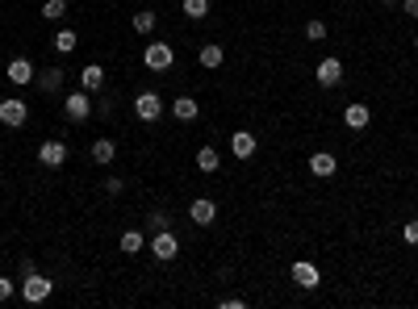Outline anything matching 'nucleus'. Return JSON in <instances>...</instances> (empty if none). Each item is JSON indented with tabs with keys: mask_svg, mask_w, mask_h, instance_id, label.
I'll return each mask as SVG.
<instances>
[{
	"mask_svg": "<svg viewBox=\"0 0 418 309\" xmlns=\"http://www.w3.org/2000/svg\"><path fill=\"white\" fill-rule=\"evenodd\" d=\"M368 121H373V109H368V105H360V100H356V105H348V109H343V126H348V130H364Z\"/></svg>",
	"mask_w": 418,
	"mask_h": 309,
	"instance_id": "14",
	"label": "nucleus"
},
{
	"mask_svg": "<svg viewBox=\"0 0 418 309\" xmlns=\"http://www.w3.org/2000/svg\"><path fill=\"white\" fill-rule=\"evenodd\" d=\"M63 113H67V121H75V126H84V121L92 117V96H88L84 88H75V92H67V100H63Z\"/></svg>",
	"mask_w": 418,
	"mask_h": 309,
	"instance_id": "4",
	"label": "nucleus"
},
{
	"mask_svg": "<svg viewBox=\"0 0 418 309\" xmlns=\"http://www.w3.org/2000/svg\"><path fill=\"white\" fill-rule=\"evenodd\" d=\"M314 80L322 84V88H335L339 80H343V59H335V54H327L318 67H314Z\"/></svg>",
	"mask_w": 418,
	"mask_h": 309,
	"instance_id": "7",
	"label": "nucleus"
},
{
	"mask_svg": "<svg viewBox=\"0 0 418 309\" xmlns=\"http://www.w3.org/2000/svg\"><path fill=\"white\" fill-rule=\"evenodd\" d=\"M13 293H17V285L8 276H0V301H13Z\"/></svg>",
	"mask_w": 418,
	"mask_h": 309,
	"instance_id": "29",
	"label": "nucleus"
},
{
	"mask_svg": "<svg viewBox=\"0 0 418 309\" xmlns=\"http://www.w3.org/2000/svg\"><path fill=\"white\" fill-rule=\"evenodd\" d=\"M188 218H193V226H214V222H218V205H214L209 197H197V201L188 205Z\"/></svg>",
	"mask_w": 418,
	"mask_h": 309,
	"instance_id": "11",
	"label": "nucleus"
},
{
	"mask_svg": "<svg viewBox=\"0 0 418 309\" xmlns=\"http://www.w3.org/2000/svg\"><path fill=\"white\" fill-rule=\"evenodd\" d=\"M67 17V0H46L42 4V21H63Z\"/></svg>",
	"mask_w": 418,
	"mask_h": 309,
	"instance_id": "23",
	"label": "nucleus"
},
{
	"mask_svg": "<svg viewBox=\"0 0 418 309\" xmlns=\"http://www.w3.org/2000/svg\"><path fill=\"white\" fill-rule=\"evenodd\" d=\"M33 75H38V71H33L29 59H13V63H8V84L25 88V84H33Z\"/></svg>",
	"mask_w": 418,
	"mask_h": 309,
	"instance_id": "13",
	"label": "nucleus"
},
{
	"mask_svg": "<svg viewBox=\"0 0 418 309\" xmlns=\"http://www.w3.org/2000/svg\"><path fill=\"white\" fill-rule=\"evenodd\" d=\"M113 159H117V142H113V138H96V142H92V163L109 167Z\"/></svg>",
	"mask_w": 418,
	"mask_h": 309,
	"instance_id": "17",
	"label": "nucleus"
},
{
	"mask_svg": "<svg viewBox=\"0 0 418 309\" xmlns=\"http://www.w3.org/2000/svg\"><path fill=\"white\" fill-rule=\"evenodd\" d=\"M197 63H201L205 71H214V67H222V63H226V50H222V46H214V42H205V46L197 50Z\"/></svg>",
	"mask_w": 418,
	"mask_h": 309,
	"instance_id": "16",
	"label": "nucleus"
},
{
	"mask_svg": "<svg viewBox=\"0 0 418 309\" xmlns=\"http://www.w3.org/2000/svg\"><path fill=\"white\" fill-rule=\"evenodd\" d=\"M255 151H260V142H255L251 130H234V134H230V155H234V159H251Z\"/></svg>",
	"mask_w": 418,
	"mask_h": 309,
	"instance_id": "9",
	"label": "nucleus"
},
{
	"mask_svg": "<svg viewBox=\"0 0 418 309\" xmlns=\"http://www.w3.org/2000/svg\"><path fill=\"white\" fill-rule=\"evenodd\" d=\"M50 293H54V280H46L42 272H29V276L21 280V301H25V306H42Z\"/></svg>",
	"mask_w": 418,
	"mask_h": 309,
	"instance_id": "2",
	"label": "nucleus"
},
{
	"mask_svg": "<svg viewBox=\"0 0 418 309\" xmlns=\"http://www.w3.org/2000/svg\"><path fill=\"white\" fill-rule=\"evenodd\" d=\"M155 21H159V17H155L151 8H142V13H134V17H130V25H134V33H151V29H155Z\"/></svg>",
	"mask_w": 418,
	"mask_h": 309,
	"instance_id": "22",
	"label": "nucleus"
},
{
	"mask_svg": "<svg viewBox=\"0 0 418 309\" xmlns=\"http://www.w3.org/2000/svg\"><path fill=\"white\" fill-rule=\"evenodd\" d=\"M134 117H138L142 126L159 121V117H163V96H159V92H138V96H134Z\"/></svg>",
	"mask_w": 418,
	"mask_h": 309,
	"instance_id": "5",
	"label": "nucleus"
},
{
	"mask_svg": "<svg viewBox=\"0 0 418 309\" xmlns=\"http://www.w3.org/2000/svg\"><path fill=\"white\" fill-rule=\"evenodd\" d=\"M172 113H176V121H197V113H201V105H197L193 96H176V105H172Z\"/></svg>",
	"mask_w": 418,
	"mask_h": 309,
	"instance_id": "19",
	"label": "nucleus"
},
{
	"mask_svg": "<svg viewBox=\"0 0 418 309\" xmlns=\"http://www.w3.org/2000/svg\"><path fill=\"white\" fill-rule=\"evenodd\" d=\"M63 80H67V75H63V67H46L42 75H33V84H38L42 92H59V88H63Z\"/></svg>",
	"mask_w": 418,
	"mask_h": 309,
	"instance_id": "18",
	"label": "nucleus"
},
{
	"mask_svg": "<svg viewBox=\"0 0 418 309\" xmlns=\"http://www.w3.org/2000/svg\"><path fill=\"white\" fill-rule=\"evenodd\" d=\"M147 247H151V255H155L159 264H172V259L180 255V239H176V230H155Z\"/></svg>",
	"mask_w": 418,
	"mask_h": 309,
	"instance_id": "3",
	"label": "nucleus"
},
{
	"mask_svg": "<svg viewBox=\"0 0 418 309\" xmlns=\"http://www.w3.org/2000/svg\"><path fill=\"white\" fill-rule=\"evenodd\" d=\"M54 50H59V54H71V50H75V29H59V33H54Z\"/></svg>",
	"mask_w": 418,
	"mask_h": 309,
	"instance_id": "25",
	"label": "nucleus"
},
{
	"mask_svg": "<svg viewBox=\"0 0 418 309\" xmlns=\"http://www.w3.org/2000/svg\"><path fill=\"white\" fill-rule=\"evenodd\" d=\"M117 247H121L126 255H138V251L147 247V239H142V230H126V234L117 239Z\"/></svg>",
	"mask_w": 418,
	"mask_h": 309,
	"instance_id": "21",
	"label": "nucleus"
},
{
	"mask_svg": "<svg viewBox=\"0 0 418 309\" xmlns=\"http://www.w3.org/2000/svg\"><path fill=\"white\" fill-rule=\"evenodd\" d=\"M38 163H42V167H63V163H67V142H59V138L42 142V146H38Z\"/></svg>",
	"mask_w": 418,
	"mask_h": 309,
	"instance_id": "8",
	"label": "nucleus"
},
{
	"mask_svg": "<svg viewBox=\"0 0 418 309\" xmlns=\"http://www.w3.org/2000/svg\"><path fill=\"white\" fill-rule=\"evenodd\" d=\"M80 88H84V92H100V88H105V67H100V63H88V67L80 71Z\"/></svg>",
	"mask_w": 418,
	"mask_h": 309,
	"instance_id": "15",
	"label": "nucleus"
},
{
	"mask_svg": "<svg viewBox=\"0 0 418 309\" xmlns=\"http://www.w3.org/2000/svg\"><path fill=\"white\" fill-rule=\"evenodd\" d=\"M415 50H418V38H415Z\"/></svg>",
	"mask_w": 418,
	"mask_h": 309,
	"instance_id": "34",
	"label": "nucleus"
},
{
	"mask_svg": "<svg viewBox=\"0 0 418 309\" xmlns=\"http://www.w3.org/2000/svg\"><path fill=\"white\" fill-rule=\"evenodd\" d=\"M29 121V105L25 100H0V126H8V130H21Z\"/></svg>",
	"mask_w": 418,
	"mask_h": 309,
	"instance_id": "6",
	"label": "nucleus"
},
{
	"mask_svg": "<svg viewBox=\"0 0 418 309\" xmlns=\"http://www.w3.org/2000/svg\"><path fill=\"white\" fill-rule=\"evenodd\" d=\"M306 38H310V42H322V38H327V21L310 17V21H306Z\"/></svg>",
	"mask_w": 418,
	"mask_h": 309,
	"instance_id": "27",
	"label": "nucleus"
},
{
	"mask_svg": "<svg viewBox=\"0 0 418 309\" xmlns=\"http://www.w3.org/2000/svg\"><path fill=\"white\" fill-rule=\"evenodd\" d=\"M218 306H222V309H243V297H222Z\"/></svg>",
	"mask_w": 418,
	"mask_h": 309,
	"instance_id": "30",
	"label": "nucleus"
},
{
	"mask_svg": "<svg viewBox=\"0 0 418 309\" xmlns=\"http://www.w3.org/2000/svg\"><path fill=\"white\" fill-rule=\"evenodd\" d=\"M402 13H410V21H415V17H418V0H406V4H402Z\"/></svg>",
	"mask_w": 418,
	"mask_h": 309,
	"instance_id": "32",
	"label": "nucleus"
},
{
	"mask_svg": "<svg viewBox=\"0 0 418 309\" xmlns=\"http://www.w3.org/2000/svg\"><path fill=\"white\" fill-rule=\"evenodd\" d=\"M402 239H406L410 247H418V218H410V222L402 226Z\"/></svg>",
	"mask_w": 418,
	"mask_h": 309,
	"instance_id": "28",
	"label": "nucleus"
},
{
	"mask_svg": "<svg viewBox=\"0 0 418 309\" xmlns=\"http://www.w3.org/2000/svg\"><path fill=\"white\" fill-rule=\"evenodd\" d=\"M105 193H109V197H117V193H121V180H113V176H109V180H105Z\"/></svg>",
	"mask_w": 418,
	"mask_h": 309,
	"instance_id": "31",
	"label": "nucleus"
},
{
	"mask_svg": "<svg viewBox=\"0 0 418 309\" xmlns=\"http://www.w3.org/2000/svg\"><path fill=\"white\" fill-rule=\"evenodd\" d=\"M147 226H151V234H155V230H172V213L151 209V213H147Z\"/></svg>",
	"mask_w": 418,
	"mask_h": 309,
	"instance_id": "26",
	"label": "nucleus"
},
{
	"mask_svg": "<svg viewBox=\"0 0 418 309\" xmlns=\"http://www.w3.org/2000/svg\"><path fill=\"white\" fill-rule=\"evenodd\" d=\"M339 172V159L331 155V151H314L310 155V176H318V180H331Z\"/></svg>",
	"mask_w": 418,
	"mask_h": 309,
	"instance_id": "10",
	"label": "nucleus"
},
{
	"mask_svg": "<svg viewBox=\"0 0 418 309\" xmlns=\"http://www.w3.org/2000/svg\"><path fill=\"white\" fill-rule=\"evenodd\" d=\"M176 63V46L172 42H147L142 46V67L147 71H167Z\"/></svg>",
	"mask_w": 418,
	"mask_h": 309,
	"instance_id": "1",
	"label": "nucleus"
},
{
	"mask_svg": "<svg viewBox=\"0 0 418 309\" xmlns=\"http://www.w3.org/2000/svg\"><path fill=\"white\" fill-rule=\"evenodd\" d=\"M293 285H297V289H310V293H314V289L322 285V276H318V268H314L310 259H297V264H293Z\"/></svg>",
	"mask_w": 418,
	"mask_h": 309,
	"instance_id": "12",
	"label": "nucleus"
},
{
	"mask_svg": "<svg viewBox=\"0 0 418 309\" xmlns=\"http://www.w3.org/2000/svg\"><path fill=\"white\" fill-rule=\"evenodd\" d=\"M197 167H201L205 176H214V172L222 167V155H218L214 146H201V151H197Z\"/></svg>",
	"mask_w": 418,
	"mask_h": 309,
	"instance_id": "20",
	"label": "nucleus"
},
{
	"mask_svg": "<svg viewBox=\"0 0 418 309\" xmlns=\"http://www.w3.org/2000/svg\"><path fill=\"white\" fill-rule=\"evenodd\" d=\"M385 4H398V0H385Z\"/></svg>",
	"mask_w": 418,
	"mask_h": 309,
	"instance_id": "33",
	"label": "nucleus"
},
{
	"mask_svg": "<svg viewBox=\"0 0 418 309\" xmlns=\"http://www.w3.org/2000/svg\"><path fill=\"white\" fill-rule=\"evenodd\" d=\"M180 13H184L188 21H201V17L209 13V0H184V4H180Z\"/></svg>",
	"mask_w": 418,
	"mask_h": 309,
	"instance_id": "24",
	"label": "nucleus"
}]
</instances>
